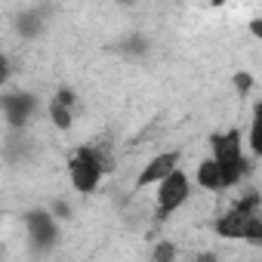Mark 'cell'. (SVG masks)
Returning a JSON list of instances; mask_svg holds the SVG:
<instances>
[{"mask_svg": "<svg viewBox=\"0 0 262 262\" xmlns=\"http://www.w3.org/2000/svg\"><path fill=\"white\" fill-rule=\"evenodd\" d=\"M213 158L219 164V173H222V185H237V179L244 176V167H247V158H244V145H241V133L231 129L225 136H216L213 139Z\"/></svg>", "mask_w": 262, "mask_h": 262, "instance_id": "1", "label": "cell"}, {"mask_svg": "<svg viewBox=\"0 0 262 262\" xmlns=\"http://www.w3.org/2000/svg\"><path fill=\"white\" fill-rule=\"evenodd\" d=\"M188 194H191V179L176 167V170H170L161 182H158V194H155V210H158V216H170V213H176L185 201H188Z\"/></svg>", "mask_w": 262, "mask_h": 262, "instance_id": "2", "label": "cell"}, {"mask_svg": "<svg viewBox=\"0 0 262 262\" xmlns=\"http://www.w3.org/2000/svg\"><path fill=\"white\" fill-rule=\"evenodd\" d=\"M102 173H105V161H102V155H99L96 148H80V151L71 158V164H68L71 185H74L77 191H83V194L99 185Z\"/></svg>", "mask_w": 262, "mask_h": 262, "instance_id": "3", "label": "cell"}, {"mask_svg": "<svg viewBox=\"0 0 262 262\" xmlns=\"http://www.w3.org/2000/svg\"><path fill=\"white\" fill-rule=\"evenodd\" d=\"M179 167V151H164V155H155L148 164H145V170L139 173V179H136V188H148V185H158L170 170H176Z\"/></svg>", "mask_w": 262, "mask_h": 262, "instance_id": "4", "label": "cell"}, {"mask_svg": "<svg viewBox=\"0 0 262 262\" xmlns=\"http://www.w3.org/2000/svg\"><path fill=\"white\" fill-rule=\"evenodd\" d=\"M34 105H37V102H34V96H28V93H10V96L0 99V108H4L7 120L16 123V126L28 123V117L34 114Z\"/></svg>", "mask_w": 262, "mask_h": 262, "instance_id": "5", "label": "cell"}, {"mask_svg": "<svg viewBox=\"0 0 262 262\" xmlns=\"http://www.w3.org/2000/svg\"><path fill=\"white\" fill-rule=\"evenodd\" d=\"M28 234H31V241L40 244V247L53 244V237H56V225H53L50 213H43V210L28 213Z\"/></svg>", "mask_w": 262, "mask_h": 262, "instance_id": "6", "label": "cell"}, {"mask_svg": "<svg viewBox=\"0 0 262 262\" xmlns=\"http://www.w3.org/2000/svg\"><path fill=\"white\" fill-rule=\"evenodd\" d=\"M198 182H201V188H207V191H219V188H225V185H222V173H219L216 158H207V161L198 164Z\"/></svg>", "mask_w": 262, "mask_h": 262, "instance_id": "7", "label": "cell"}, {"mask_svg": "<svg viewBox=\"0 0 262 262\" xmlns=\"http://www.w3.org/2000/svg\"><path fill=\"white\" fill-rule=\"evenodd\" d=\"M68 102H71V96L68 93H62L53 105H50V114H53V123L59 126V129H65L68 123H71V108H68Z\"/></svg>", "mask_w": 262, "mask_h": 262, "instance_id": "8", "label": "cell"}, {"mask_svg": "<svg viewBox=\"0 0 262 262\" xmlns=\"http://www.w3.org/2000/svg\"><path fill=\"white\" fill-rule=\"evenodd\" d=\"M10 74H13V65H10V59H7L4 53H0V83H7Z\"/></svg>", "mask_w": 262, "mask_h": 262, "instance_id": "9", "label": "cell"}]
</instances>
